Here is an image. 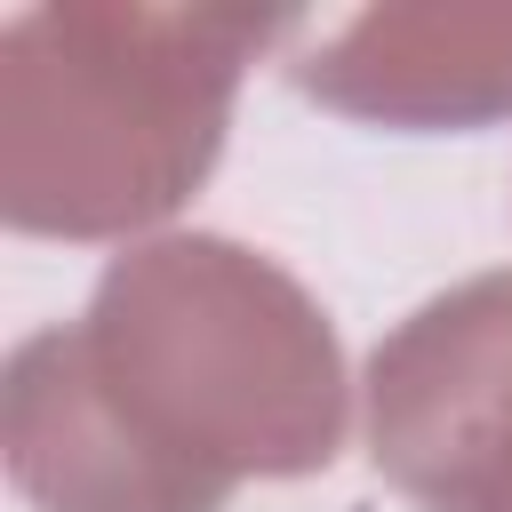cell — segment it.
I'll return each instance as SVG.
<instances>
[{"mask_svg":"<svg viewBox=\"0 0 512 512\" xmlns=\"http://www.w3.org/2000/svg\"><path fill=\"white\" fill-rule=\"evenodd\" d=\"M368 456L416 512H512V272L416 304L368 352Z\"/></svg>","mask_w":512,"mask_h":512,"instance_id":"3957f363","label":"cell"},{"mask_svg":"<svg viewBox=\"0 0 512 512\" xmlns=\"http://www.w3.org/2000/svg\"><path fill=\"white\" fill-rule=\"evenodd\" d=\"M288 80L360 120H488L512 104V8H368L304 48Z\"/></svg>","mask_w":512,"mask_h":512,"instance_id":"277c9868","label":"cell"},{"mask_svg":"<svg viewBox=\"0 0 512 512\" xmlns=\"http://www.w3.org/2000/svg\"><path fill=\"white\" fill-rule=\"evenodd\" d=\"M344 416L336 328L224 232L136 240L0 376L8 480L40 512H224L240 480L328 472Z\"/></svg>","mask_w":512,"mask_h":512,"instance_id":"6da1fadb","label":"cell"},{"mask_svg":"<svg viewBox=\"0 0 512 512\" xmlns=\"http://www.w3.org/2000/svg\"><path fill=\"white\" fill-rule=\"evenodd\" d=\"M272 8L56 0L0 32V216L48 240H128L224 152L232 88L288 40Z\"/></svg>","mask_w":512,"mask_h":512,"instance_id":"7a4b0ae2","label":"cell"}]
</instances>
